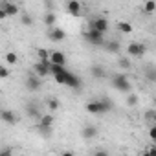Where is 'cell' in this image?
Masks as SVG:
<instances>
[{
	"mask_svg": "<svg viewBox=\"0 0 156 156\" xmlns=\"http://www.w3.org/2000/svg\"><path fill=\"white\" fill-rule=\"evenodd\" d=\"M90 73H92V77H96V79H103V77L107 75L105 68H103V66H99V64L92 66V68H90Z\"/></svg>",
	"mask_w": 156,
	"mask_h": 156,
	"instance_id": "obj_16",
	"label": "cell"
},
{
	"mask_svg": "<svg viewBox=\"0 0 156 156\" xmlns=\"http://www.w3.org/2000/svg\"><path fill=\"white\" fill-rule=\"evenodd\" d=\"M94 156H110V154H108L107 151H103V149H99V151H96V152H94Z\"/></svg>",
	"mask_w": 156,
	"mask_h": 156,
	"instance_id": "obj_30",
	"label": "cell"
},
{
	"mask_svg": "<svg viewBox=\"0 0 156 156\" xmlns=\"http://www.w3.org/2000/svg\"><path fill=\"white\" fill-rule=\"evenodd\" d=\"M149 154H151V156H156V145L149 147Z\"/></svg>",
	"mask_w": 156,
	"mask_h": 156,
	"instance_id": "obj_32",
	"label": "cell"
},
{
	"mask_svg": "<svg viewBox=\"0 0 156 156\" xmlns=\"http://www.w3.org/2000/svg\"><path fill=\"white\" fill-rule=\"evenodd\" d=\"M143 9H145V13H152V11H156V2L149 0V2L143 4Z\"/></svg>",
	"mask_w": 156,
	"mask_h": 156,
	"instance_id": "obj_21",
	"label": "cell"
},
{
	"mask_svg": "<svg viewBox=\"0 0 156 156\" xmlns=\"http://www.w3.org/2000/svg\"><path fill=\"white\" fill-rule=\"evenodd\" d=\"M107 50H108V51H112V53H118V51H119V44L112 41V42H108V44H107Z\"/></svg>",
	"mask_w": 156,
	"mask_h": 156,
	"instance_id": "obj_23",
	"label": "cell"
},
{
	"mask_svg": "<svg viewBox=\"0 0 156 156\" xmlns=\"http://www.w3.org/2000/svg\"><path fill=\"white\" fill-rule=\"evenodd\" d=\"M33 72H35L39 77H46V75L51 73V72H50V64H44V62H37V64L33 66Z\"/></svg>",
	"mask_w": 156,
	"mask_h": 156,
	"instance_id": "obj_14",
	"label": "cell"
},
{
	"mask_svg": "<svg viewBox=\"0 0 156 156\" xmlns=\"http://www.w3.org/2000/svg\"><path fill=\"white\" fill-rule=\"evenodd\" d=\"M55 20H57V17H55L53 13H46V15H44V24H46L48 28H51V30H53Z\"/></svg>",
	"mask_w": 156,
	"mask_h": 156,
	"instance_id": "obj_19",
	"label": "cell"
},
{
	"mask_svg": "<svg viewBox=\"0 0 156 156\" xmlns=\"http://www.w3.org/2000/svg\"><path fill=\"white\" fill-rule=\"evenodd\" d=\"M138 101H140V98H138L136 94H130V96L127 98V103H129L130 107H134V105H138Z\"/></svg>",
	"mask_w": 156,
	"mask_h": 156,
	"instance_id": "obj_25",
	"label": "cell"
},
{
	"mask_svg": "<svg viewBox=\"0 0 156 156\" xmlns=\"http://www.w3.org/2000/svg\"><path fill=\"white\" fill-rule=\"evenodd\" d=\"M127 53H129L130 57H141V55L145 53V46H143L141 42H129Z\"/></svg>",
	"mask_w": 156,
	"mask_h": 156,
	"instance_id": "obj_6",
	"label": "cell"
},
{
	"mask_svg": "<svg viewBox=\"0 0 156 156\" xmlns=\"http://www.w3.org/2000/svg\"><path fill=\"white\" fill-rule=\"evenodd\" d=\"M0 156H13V152H11V149H4L0 152Z\"/></svg>",
	"mask_w": 156,
	"mask_h": 156,
	"instance_id": "obj_31",
	"label": "cell"
},
{
	"mask_svg": "<svg viewBox=\"0 0 156 156\" xmlns=\"http://www.w3.org/2000/svg\"><path fill=\"white\" fill-rule=\"evenodd\" d=\"M51 125H53V116H51V114H46V116H42V118L39 119V129H41L42 132H48V130L51 129Z\"/></svg>",
	"mask_w": 156,
	"mask_h": 156,
	"instance_id": "obj_10",
	"label": "cell"
},
{
	"mask_svg": "<svg viewBox=\"0 0 156 156\" xmlns=\"http://www.w3.org/2000/svg\"><path fill=\"white\" fill-rule=\"evenodd\" d=\"M149 136H151V140L156 143V125H154V127H151V130H149Z\"/></svg>",
	"mask_w": 156,
	"mask_h": 156,
	"instance_id": "obj_29",
	"label": "cell"
},
{
	"mask_svg": "<svg viewBox=\"0 0 156 156\" xmlns=\"http://www.w3.org/2000/svg\"><path fill=\"white\" fill-rule=\"evenodd\" d=\"M26 88H28L30 92H37V90L41 88V79H39L37 75L30 73V75L26 77Z\"/></svg>",
	"mask_w": 156,
	"mask_h": 156,
	"instance_id": "obj_8",
	"label": "cell"
},
{
	"mask_svg": "<svg viewBox=\"0 0 156 156\" xmlns=\"http://www.w3.org/2000/svg\"><path fill=\"white\" fill-rule=\"evenodd\" d=\"M26 110H28V114H30V116H33V118H39V119L42 118V116L39 114V110H37L33 105H28V108H26Z\"/></svg>",
	"mask_w": 156,
	"mask_h": 156,
	"instance_id": "obj_22",
	"label": "cell"
},
{
	"mask_svg": "<svg viewBox=\"0 0 156 156\" xmlns=\"http://www.w3.org/2000/svg\"><path fill=\"white\" fill-rule=\"evenodd\" d=\"M90 30H96V31H99V33L105 35V31L108 30V20L103 19V17H98V19H94L90 22Z\"/></svg>",
	"mask_w": 156,
	"mask_h": 156,
	"instance_id": "obj_5",
	"label": "cell"
},
{
	"mask_svg": "<svg viewBox=\"0 0 156 156\" xmlns=\"http://www.w3.org/2000/svg\"><path fill=\"white\" fill-rule=\"evenodd\" d=\"M48 37H50V41H53V42H61V41L66 39V33H64V30H61V28H53V30H50Z\"/></svg>",
	"mask_w": 156,
	"mask_h": 156,
	"instance_id": "obj_11",
	"label": "cell"
},
{
	"mask_svg": "<svg viewBox=\"0 0 156 156\" xmlns=\"http://www.w3.org/2000/svg\"><path fill=\"white\" fill-rule=\"evenodd\" d=\"M20 22H22L24 26H31V24H33V19H31L30 15H20Z\"/></svg>",
	"mask_w": 156,
	"mask_h": 156,
	"instance_id": "obj_24",
	"label": "cell"
},
{
	"mask_svg": "<svg viewBox=\"0 0 156 156\" xmlns=\"http://www.w3.org/2000/svg\"><path fill=\"white\" fill-rule=\"evenodd\" d=\"M50 72L53 75L55 83L59 85H64V87H70V88H81V79L77 77L75 73L68 72L64 66H57V64H50Z\"/></svg>",
	"mask_w": 156,
	"mask_h": 156,
	"instance_id": "obj_1",
	"label": "cell"
},
{
	"mask_svg": "<svg viewBox=\"0 0 156 156\" xmlns=\"http://www.w3.org/2000/svg\"><path fill=\"white\" fill-rule=\"evenodd\" d=\"M141 156H151V154H149V151H145V152H143Z\"/></svg>",
	"mask_w": 156,
	"mask_h": 156,
	"instance_id": "obj_34",
	"label": "cell"
},
{
	"mask_svg": "<svg viewBox=\"0 0 156 156\" xmlns=\"http://www.w3.org/2000/svg\"><path fill=\"white\" fill-rule=\"evenodd\" d=\"M51 64H57V66H64L66 64V55L62 51H51V59H50Z\"/></svg>",
	"mask_w": 156,
	"mask_h": 156,
	"instance_id": "obj_13",
	"label": "cell"
},
{
	"mask_svg": "<svg viewBox=\"0 0 156 156\" xmlns=\"http://www.w3.org/2000/svg\"><path fill=\"white\" fill-rule=\"evenodd\" d=\"M112 83H114V87H116L119 92H129V90H130V83H129V79H127V77H125L123 73L114 75Z\"/></svg>",
	"mask_w": 156,
	"mask_h": 156,
	"instance_id": "obj_3",
	"label": "cell"
},
{
	"mask_svg": "<svg viewBox=\"0 0 156 156\" xmlns=\"http://www.w3.org/2000/svg\"><path fill=\"white\" fill-rule=\"evenodd\" d=\"M37 55H39V62H44V64H51L50 59H51V53L44 48H39L37 50Z\"/></svg>",
	"mask_w": 156,
	"mask_h": 156,
	"instance_id": "obj_15",
	"label": "cell"
},
{
	"mask_svg": "<svg viewBox=\"0 0 156 156\" xmlns=\"http://www.w3.org/2000/svg\"><path fill=\"white\" fill-rule=\"evenodd\" d=\"M118 30H119L121 33H132V24L121 20V22H118Z\"/></svg>",
	"mask_w": 156,
	"mask_h": 156,
	"instance_id": "obj_18",
	"label": "cell"
},
{
	"mask_svg": "<svg viewBox=\"0 0 156 156\" xmlns=\"http://www.w3.org/2000/svg\"><path fill=\"white\" fill-rule=\"evenodd\" d=\"M83 37H85L90 44H94V46L105 44V42H103V33H99V31H96V30H88V31H85Z\"/></svg>",
	"mask_w": 156,
	"mask_h": 156,
	"instance_id": "obj_4",
	"label": "cell"
},
{
	"mask_svg": "<svg viewBox=\"0 0 156 156\" xmlns=\"http://www.w3.org/2000/svg\"><path fill=\"white\" fill-rule=\"evenodd\" d=\"M59 156H75V154H73V152H70V151H64V152H61Z\"/></svg>",
	"mask_w": 156,
	"mask_h": 156,
	"instance_id": "obj_33",
	"label": "cell"
},
{
	"mask_svg": "<svg viewBox=\"0 0 156 156\" xmlns=\"http://www.w3.org/2000/svg\"><path fill=\"white\" fill-rule=\"evenodd\" d=\"M0 9H2L8 17H9V15H17V13H19V6H17V4H13V2H8V0L0 2Z\"/></svg>",
	"mask_w": 156,
	"mask_h": 156,
	"instance_id": "obj_9",
	"label": "cell"
},
{
	"mask_svg": "<svg viewBox=\"0 0 156 156\" xmlns=\"http://www.w3.org/2000/svg\"><path fill=\"white\" fill-rule=\"evenodd\" d=\"M112 108L110 99H99V101H88L85 105V110L88 114H105Z\"/></svg>",
	"mask_w": 156,
	"mask_h": 156,
	"instance_id": "obj_2",
	"label": "cell"
},
{
	"mask_svg": "<svg viewBox=\"0 0 156 156\" xmlns=\"http://www.w3.org/2000/svg\"><path fill=\"white\" fill-rule=\"evenodd\" d=\"M0 118H2L6 123H9V125L19 123V116L15 112H11V110H2V112H0Z\"/></svg>",
	"mask_w": 156,
	"mask_h": 156,
	"instance_id": "obj_12",
	"label": "cell"
},
{
	"mask_svg": "<svg viewBox=\"0 0 156 156\" xmlns=\"http://www.w3.org/2000/svg\"><path fill=\"white\" fill-rule=\"evenodd\" d=\"M0 77H2V79L9 77V70H8V66H6V64H2V66H0Z\"/></svg>",
	"mask_w": 156,
	"mask_h": 156,
	"instance_id": "obj_27",
	"label": "cell"
},
{
	"mask_svg": "<svg viewBox=\"0 0 156 156\" xmlns=\"http://www.w3.org/2000/svg\"><path fill=\"white\" fill-rule=\"evenodd\" d=\"M4 59H6V62H8V64H17V61H19V55H17L15 51H8V53L4 55Z\"/></svg>",
	"mask_w": 156,
	"mask_h": 156,
	"instance_id": "obj_20",
	"label": "cell"
},
{
	"mask_svg": "<svg viewBox=\"0 0 156 156\" xmlns=\"http://www.w3.org/2000/svg\"><path fill=\"white\" fill-rule=\"evenodd\" d=\"M118 64H119L121 68H125V70H127V68H130V61H129L127 57H121V59L118 61Z\"/></svg>",
	"mask_w": 156,
	"mask_h": 156,
	"instance_id": "obj_26",
	"label": "cell"
},
{
	"mask_svg": "<svg viewBox=\"0 0 156 156\" xmlns=\"http://www.w3.org/2000/svg\"><path fill=\"white\" fill-rule=\"evenodd\" d=\"M81 9H83V6H81V2H77V0H68L66 2V11L73 17H79Z\"/></svg>",
	"mask_w": 156,
	"mask_h": 156,
	"instance_id": "obj_7",
	"label": "cell"
},
{
	"mask_svg": "<svg viewBox=\"0 0 156 156\" xmlns=\"http://www.w3.org/2000/svg\"><path fill=\"white\" fill-rule=\"evenodd\" d=\"M83 138H87V140H90V138H94V136H98V129L94 127V125H88V127H85L83 129Z\"/></svg>",
	"mask_w": 156,
	"mask_h": 156,
	"instance_id": "obj_17",
	"label": "cell"
},
{
	"mask_svg": "<svg viewBox=\"0 0 156 156\" xmlns=\"http://www.w3.org/2000/svg\"><path fill=\"white\" fill-rule=\"evenodd\" d=\"M48 108H50V110H57V108H59V101H57V99H50V101H48Z\"/></svg>",
	"mask_w": 156,
	"mask_h": 156,
	"instance_id": "obj_28",
	"label": "cell"
}]
</instances>
